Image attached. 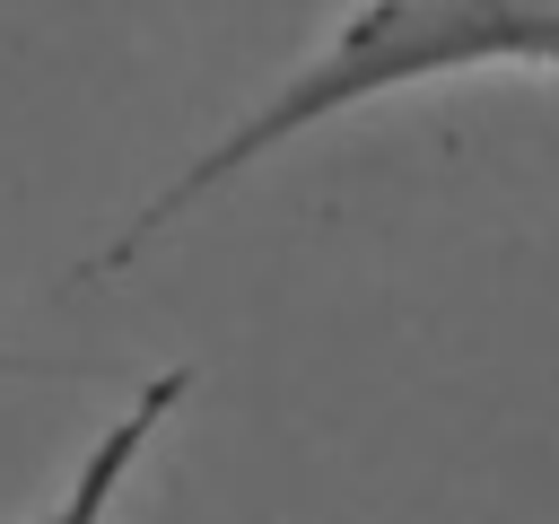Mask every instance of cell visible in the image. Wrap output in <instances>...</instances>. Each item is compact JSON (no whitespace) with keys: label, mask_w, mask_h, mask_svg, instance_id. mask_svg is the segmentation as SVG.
Here are the masks:
<instances>
[{"label":"cell","mask_w":559,"mask_h":524,"mask_svg":"<svg viewBox=\"0 0 559 524\" xmlns=\"http://www.w3.org/2000/svg\"><path fill=\"white\" fill-rule=\"evenodd\" d=\"M472 70H559V0H358L253 114H236L192 166H175L166 192L114 245H96V262L79 279L140 262V245H157L183 210H201L210 192H227L236 175H253L288 140H306V131H323V122L376 105V96L472 79Z\"/></svg>","instance_id":"cell-1"},{"label":"cell","mask_w":559,"mask_h":524,"mask_svg":"<svg viewBox=\"0 0 559 524\" xmlns=\"http://www.w3.org/2000/svg\"><path fill=\"white\" fill-rule=\"evenodd\" d=\"M192 393V376L183 367H166V376H148L96 437H87V454H79V472H70V489L52 498V515L44 524H114V507H122V489H131V472H140V454L157 445V428L175 419V402Z\"/></svg>","instance_id":"cell-2"}]
</instances>
